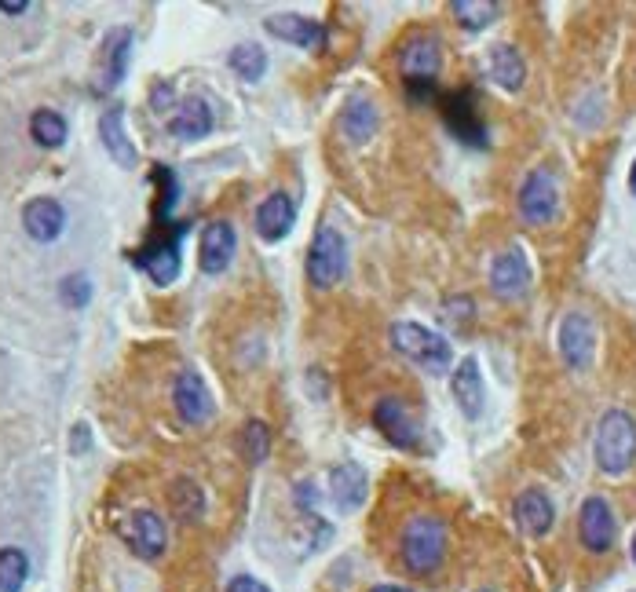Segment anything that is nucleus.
<instances>
[{"label": "nucleus", "mask_w": 636, "mask_h": 592, "mask_svg": "<svg viewBox=\"0 0 636 592\" xmlns=\"http://www.w3.org/2000/svg\"><path fill=\"white\" fill-rule=\"evenodd\" d=\"M264 30L271 33V37H278V41H289V44H297V48H308V52L326 44V26L318 19H308V15H293V11H286V15H267Z\"/></svg>", "instance_id": "15"}, {"label": "nucleus", "mask_w": 636, "mask_h": 592, "mask_svg": "<svg viewBox=\"0 0 636 592\" xmlns=\"http://www.w3.org/2000/svg\"><path fill=\"white\" fill-rule=\"evenodd\" d=\"M629 191L636 194V161H633V169H629Z\"/></svg>", "instance_id": "38"}, {"label": "nucleus", "mask_w": 636, "mask_h": 592, "mask_svg": "<svg viewBox=\"0 0 636 592\" xmlns=\"http://www.w3.org/2000/svg\"><path fill=\"white\" fill-rule=\"evenodd\" d=\"M30 136L37 147L44 150H55L66 143V117L55 114V110H37V114L30 117Z\"/></svg>", "instance_id": "28"}, {"label": "nucleus", "mask_w": 636, "mask_h": 592, "mask_svg": "<svg viewBox=\"0 0 636 592\" xmlns=\"http://www.w3.org/2000/svg\"><path fill=\"white\" fill-rule=\"evenodd\" d=\"M498 4L494 0H454V19L465 26V30H487L490 22L498 19Z\"/></svg>", "instance_id": "29"}, {"label": "nucleus", "mask_w": 636, "mask_h": 592, "mask_svg": "<svg viewBox=\"0 0 636 592\" xmlns=\"http://www.w3.org/2000/svg\"><path fill=\"white\" fill-rule=\"evenodd\" d=\"M443 121L454 132V139L468 143V147H487V125L479 121L476 99L472 92H454L443 99Z\"/></svg>", "instance_id": "10"}, {"label": "nucleus", "mask_w": 636, "mask_h": 592, "mask_svg": "<svg viewBox=\"0 0 636 592\" xmlns=\"http://www.w3.org/2000/svg\"><path fill=\"white\" fill-rule=\"evenodd\" d=\"M443 66V44L435 33H410L399 48V70H403L406 85L414 81H435Z\"/></svg>", "instance_id": "6"}, {"label": "nucleus", "mask_w": 636, "mask_h": 592, "mask_svg": "<svg viewBox=\"0 0 636 592\" xmlns=\"http://www.w3.org/2000/svg\"><path fill=\"white\" fill-rule=\"evenodd\" d=\"M560 355L571 370H589L596 355V326L582 311H571L560 326Z\"/></svg>", "instance_id": "8"}, {"label": "nucleus", "mask_w": 636, "mask_h": 592, "mask_svg": "<svg viewBox=\"0 0 636 592\" xmlns=\"http://www.w3.org/2000/svg\"><path fill=\"white\" fill-rule=\"evenodd\" d=\"M30 574V560L22 549H0V592H19Z\"/></svg>", "instance_id": "32"}, {"label": "nucleus", "mask_w": 636, "mask_h": 592, "mask_svg": "<svg viewBox=\"0 0 636 592\" xmlns=\"http://www.w3.org/2000/svg\"><path fill=\"white\" fill-rule=\"evenodd\" d=\"M172 402H176V413L187 424H202L212 417V392L205 388L202 373L183 370L176 377V388H172Z\"/></svg>", "instance_id": "14"}, {"label": "nucleus", "mask_w": 636, "mask_h": 592, "mask_svg": "<svg viewBox=\"0 0 636 592\" xmlns=\"http://www.w3.org/2000/svg\"><path fill=\"white\" fill-rule=\"evenodd\" d=\"M59 296H63L66 307H85L88 300H92V282H88L85 275H70V278H63Z\"/></svg>", "instance_id": "34"}, {"label": "nucleus", "mask_w": 636, "mask_h": 592, "mask_svg": "<svg viewBox=\"0 0 636 592\" xmlns=\"http://www.w3.org/2000/svg\"><path fill=\"white\" fill-rule=\"evenodd\" d=\"M227 63H231V70L242 81H260L267 74V52L260 44H238Z\"/></svg>", "instance_id": "30"}, {"label": "nucleus", "mask_w": 636, "mask_h": 592, "mask_svg": "<svg viewBox=\"0 0 636 592\" xmlns=\"http://www.w3.org/2000/svg\"><path fill=\"white\" fill-rule=\"evenodd\" d=\"M234 249H238V234L227 220H212L205 223L202 242H198V264H202L205 275H223L234 260Z\"/></svg>", "instance_id": "12"}, {"label": "nucleus", "mask_w": 636, "mask_h": 592, "mask_svg": "<svg viewBox=\"0 0 636 592\" xmlns=\"http://www.w3.org/2000/svg\"><path fill=\"white\" fill-rule=\"evenodd\" d=\"M121 538L128 541V549L143 556V560H154L165 552V523H161L158 512H150V508H139L132 516H125L121 523Z\"/></svg>", "instance_id": "11"}, {"label": "nucleus", "mask_w": 636, "mask_h": 592, "mask_svg": "<svg viewBox=\"0 0 636 592\" xmlns=\"http://www.w3.org/2000/svg\"><path fill=\"white\" fill-rule=\"evenodd\" d=\"M490 289H494V296H501V300H523V296H527L530 264L520 245H512V249L494 256V264H490Z\"/></svg>", "instance_id": "9"}, {"label": "nucleus", "mask_w": 636, "mask_h": 592, "mask_svg": "<svg viewBox=\"0 0 636 592\" xmlns=\"http://www.w3.org/2000/svg\"><path fill=\"white\" fill-rule=\"evenodd\" d=\"M99 132H103V147L106 154L121 165V169H136V147H132V139H128L125 132V110L121 106H110L103 114V121H99Z\"/></svg>", "instance_id": "24"}, {"label": "nucleus", "mask_w": 636, "mask_h": 592, "mask_svg": "<svg viewBox=\"0 0 636 592\" xmlns=\"http://www.w3.org/2000/svg\"><path fill=\"white\" fill-rule=\"evenodd\" d=\"M403 563L414 574H432L446 556V527L435 516H414L403 527Z\"/></svg>", "instance_id": "3"}, {"label": "nucleus", "mask_w": 636, "mask_h": 592, "mask_svg": "<svg viewBox=\"0 0 636 592\" xmlns=\"http://www.w3.org/2000/svg\"><path fill=\"white\" fill-rule=\"evenodd\" d=\"M373 424H377L384 439L392 446H399V450H417V446H421V424H417L414 413L403 406V399H395V395L377 399V406H373Z\"/></svg>", "instance_id": "7"}, {"label": "nucleus", "mask_w": 636, "mask_h": 592, "mask_svg": "<svg viewBox=\"0 0 636 592\" xmlns=\"http://www.w3.org/2000/svg\"><path fill=\"white\" fill-rule=\"evenodd\" d=\"M238 450H242V457L249 461V465L267 461V454H271V432H267V424L264 421L245 424L242 435H238Z\"/></svg>", "instance_id": "31"}, {"label": "nucleus", "mask_w": 636, "mask_h": 592, "mask_svg": "<svg viewBox=\"0 0 636 592\" xmlns=\"http://www.w3.org/2000/svg\"><path fill=\"white\" fill-rule=\"evenodd\" d=\"M180 234L183 227L172 234L169 242H154L136 256V264L143 267L158 286H169V282H176V275H180Z\"/></svg>", "instance_id": "22"}, {"label": "nucleus", "mask_w": 636, "mask_h": 592, "mask_svg": "<svg viewBox=\"0 0 636 592\" xmlns=\"http://www.w3.org/2000/svg\"><path fill=\"white\" fill-rule=\"evenodd\" d=\"M552 519H556V508H552L545 490L530 487L516 497V523H520L523 534H530V538H545L552 530Z\"/></svg>", "instance_id": "23"}, {"label": "nucleus", "mask_w": 636, "mask_h": 592, "mask_svg": "<svg viewBox=\"0 0 636 592\" xmlns=\"http://www.w3.org/2000/svg\"><path fill=\"white\" fill-rule=\"evenodd\" d=\"M348 271V245L333 227H318L308 253V278L315 289H333Z\"/></svg>", "instance_id": "4"}, {"label": "nucleus", "mask_w": 636, "mask_h": 592, "mask_svg": "<svg viewBox=\"0 0 636 592\" xmlns=\"http://www.w3.org/2000/svg\"><path fill=\"white\" fill-rule=\"evenodd\" d=\"M370 592H414V589H403V585H377V589Z\"/></svg>", "instance_id": "37"}, {"label": "nucleus", "mask_w": 636, "mask_h": 592, "mask_svg": "<svg viewBox=\"0 0 636 592\" xmlns=\"http://www.w3.org/2000/svg\"><path fill=\"white\" fill-rule=\"evenodd\" d=\"M366 487H370V479H366L362 465H355V461L329 468V497H333V505L340 512H355L366 501Z\"/></svg>", "instance_id": "21"}, {"label": "nucleus", "mask_w": 636, "mask_h": 592, "mask_svg": "<svg viewBox=\"0 0 636 592\" xmlns=\"http://www.w3.org/2000/svg\"><path fill=\"white\" fill-rule=\"evenodd\" d=\"M227 592H271V589L264 582H256V578H249V574H238V578H231Z\"/></svg>", "instance_id": "35"}, {"label": "nucleus", "mask_w": 636, "mask_h": 592, "mask_svg": "<svg viewBox=\"0 0 636 592\" xmlns=\"http://www.w3.org/2000/svg\"><path fill=\"white\" fill-rule=\"evenodd\" d=\"M392 348L403 355V359L417 362L424 373H446L454 366V348H450V340L443 333H435L428 326H417V322H395L392 326Z\"/></svg>", "instance_id": "1"}, {"label": "nucleus", "mask_w": 636, "mask_h": 592, "mask_svg": "<svg viewBox=\"0 0 636 592\" xmlns=\"http://www.w3.org/2000/svg\"><path fill=\"white\" fill-rule=\"evenodd\" d=\"M578 534L589 552H607L615 545V516L604 497H589L578 512Z\"/></svg>", "instance_id": "13"}, {"label": "nucleus", "mask_w": 636, "mask_h": 592, "mask_svg": "<svg viewBox=\"0 0 636 592\" xmlns=\"http://www.w3.org/2000/svg\"><path fill=\"white\" fill-rule=\"evenodd\" d=\"M520 212L523 220L541 227L560 216V183L545 169H534L520 187Z\"/></svg>", "instance_id": "5"}, {"label": "nucleus", "mask_w": 636, "mask_h": 592, "mask_svg": "<svg viewBox=\"0 0 636 592\" xmlns=\"http://www.w3.org/2000/svg\"><path fill=\"white\" fill-rule=\"evenodd\" d=\"M377 125H381L377 106L366 96H351L348 103H344V110H340V136L348 139L351 147H366V143L377 136Z\"/></svg>", "instance_id": "18"}, {"label": "nucleus", "mask_w": 636, "mask_h": 592, "mask_svg": "<svg viewBox=\"0 0 636 592\" xmlns=\"http://www.w3.org/2000/svg\"><path fill=\"white\" fill-rule=\"evenodd\" d=\"M450 392H454V399H457V410L465 413L468 421H476L479 413H483V402H487V388H483V373H479L476 359L457 362Z\"/></svg>", "instance_id": "19"}, {"label": "nucleus", "mask_w": 636, "mask_h": 592, "mask_svg": "<svg viewBox=\"0 0 636 592\" xmlns=\"http://www.w3.org/2000/svg\"><path fill=\"white\" fill-rule=\"evenodd\" d=\"M483 592H487V589H483Z\"/></svg>", "instance_id": "40"}, {"label": "nucleus", "mask_w": 636, "mask_h": 592, "mask_svg": "<svg viewBox=\"0 0 636 592\" xmlns=\"http://www.w3.org/2000/svg\"><path fill=\"white\" fill-rule=\"evenodd\" d=\"M443 322L454 329H465L468 322H472V315H476V304L468 300V296H450V300H443Z\"/></svg>", "instance_id": "33"}, {"label": "nucleus", "mask_w": 636, "mask_h": 592, "mask_svg": "<svg viewBox=\"0 0 636 592\" xmlns=\"http://www.w3.org/2000/svg\"><path fill=\"white\" fill-rule=\"evenodd\" d=\"M26 8H30L26 0H19V4H15V0H11V4H0V11H4V15H22Z\"/></svg>", "instance_id": "36"}, {"label": "nucleus", "mask_w": 636, "mask_h": 592, "mask_svg": "<svg viewBox=\"0 0 636 592\" xmlns=\"http://www.w3.org/2000/svg\"><path fill=\"white\" fill-rule=\"evenodd\" d=\"M633 563H636V534H633Z\"/></svg>", "instance_id": "39"}, {"label": "nucleus", "mask_w": 636, "mask_h": 592, "mask_svg": "<svg viewBox=\"0 0 636 592\" xmlns=\"http://www.w3.org/2000/svg\"><path fill=\"white\" fill-rule=\"evenodd\" d=\"M22 227L33 242H55L66 227V209L55 198H33L22 209Z\"/></svg>", "instance_id": "20"}, {"label": "nucleus", "mask_w": 636, "mask_h": 592, "mask_svg": "<svg viewBox=\"0 0 636 592\" xmlns=\"http://www.w3.org/2000/svg\"><path fill=\"white\" fill-rule=\"evenodd\" d=\"M169 132L176 139H202L212 132V110L205 99H183L169 117Z\"/></svg>", "instance_id": "25"}, {"label": "nucleus", "mask_w": 636, "mask_h": 592, "mask_svg": "<svg viewBox=\"0 0 636 592\" xmlns=\"http://www.w3.org/2000/svg\"><path fill=\"white\" fill-rule=\"evenodd\" d=\"M169 501H172V512H176L183 523H194V519H202V512H205L202 487H198L194 479H176L169 490Z\"/></svg>", "instance_id": "27"}, {"label": "nucleus", "mask_w": 636, "mask_h": 592, "mask_svg": "<svg viewBox=\"0 0 636 592\" xmlns=\"http://www.w3.org/2000/svg\"><path fill=\"white\" fill-rule=\"evenodd\" d=\"M636 461V421L626 410H611L596 424V465L607 476H622Z\"/></svg>", "instance_id": "2"}, {"label": "nucleus", "mask_w": 636, "mask_h": 592, "mask_svg": "<svg viewBox=\"0 0 636 592\" xmlns=\"http://www.w3.org/2000/svg\"><path fill=\"white\" fill-rule=\"evenodd\" d=\"M297 223V205L286 191H271L256 209V234L264 242H282Z\"/></svg>", "instance_id": "16"}, {"label": "nucleus", "mask_w": 636, "mask_h": 592, "mask_svg": "<svg viewBox=\"0 0 636 592\" xmlns=\"http://www.w3.org/2000/svg\"><path fill=\"white\" fill-rule=\"evenodd\" d=\"M487 70L505 92H520L523 81H527V63H523V55L516 52L512 44H494V48H490Z\"/></svg>", "instance_id": "26"}, {"label": "nucleus", "mask_w": 636, "mask_h": 592, "mask_svg": "<svg viewBox=\"0 0 636 592\" xmlns=\"http://www.w3.org/2000/svg\"><path fill=\"white\" fill-rule=\"evenodd\" d=\"M128 55H132V30L117 26V30L106 33L103 52H99V92H110V88L121 85V77L128 70Z\"/></svg>", "instance_id": "17"}]
</instances>
